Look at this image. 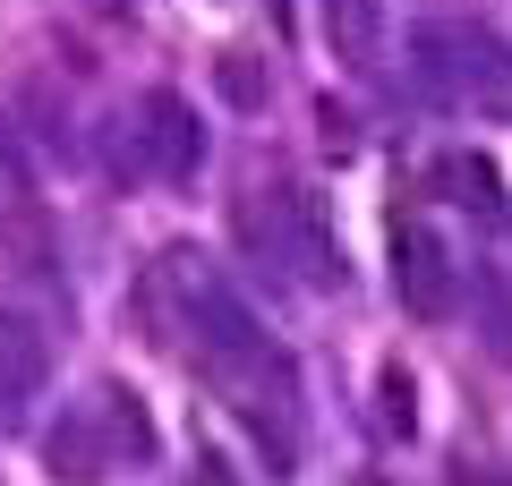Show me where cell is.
Masks as SVG:
<instances>
[{
    "mask_svg": "<svg viewBox=\"0 0 512 486\" xmlns=\"http://www.w3.org/2000/svg\"><path fill=\"white\" fill-rule=\"evenodd\" d=\"M393 299H402L419 324L453 316V299H461L453 248H444V239L427 231V222H393Z\"/></svg>",
    "mask_w": 512,
    "mask_h": 486,
    "instance_id": "6da1fadb",
    "label": "cell"
},
{
    "mask_svg": "<svg viewBox=\"0 0 512 486\" xmlns=\"http://www.w3.org/2000/svg\"><path fill=\"white\" fill-rule=\"evenodd\" d=\"M282 256L299 265V282H316V290H342V231H333V214H325V197L316 188H282Z\"/></svg>",
    "mask_w": 512,
    "mask_h": 486,
    "instance_id": "7a4b0ae2",
    "label": "cell"
},
{
    "mask_svg": "<svg viewBox=\"0 0 512 486\" xmlns=\"http://www.w3.org/2000/svg\"><path fill=\"white\" fill-rule=\"evenodd\" d=\"M137 154H146V171L154 180H197V162H205V128H197V111L180 103V94H146L137 103Z\"/></svg>",
    "mask_w": 512,
    "mask_h": 486,
    "instance_id": "3957f363",
    "label": "cell"
},
{
    "mask_svg": "<svg viewBox=\"0 0 512 486\" xmlns=\"http://www.w3.org/2000/svg\"><path fill=\"white\" fill-rule=\"evenodd\" d=\"M444 43H453V94L487 120H512V43L487 35V26H461Z\"/></svg>",
    "mask_w": 512,
    "mask_h": 486,
    "instance_id": "277c9868",
    "label": "cell"
},
{
    "mask_svg": "<svg viewBox=\"0 0 512 486\" xmlns=\"http://www.w3.org/2000/svg\"><path fill=\"white\" fill-rule=\"evenodd\" d=\"M316 18H325V43H333V60L342 69H376V52H384V0H316Z\"/></svg>",
    "mask_w": 512,
    "mask_h": 486,
    "instance_id": "5b68a950",
    "label": "cell"
},
{
    "mask_svg": "<svg viewBox=\"0 0 512 486\" xmlns=\"http://www.w3.org/2000/svg\"><path fill=\"white\" fill-rule=\"evenodd\" d=\"M43 367H52V350H43V333L26 316H0V410H18V401L43 393Z\"/></svg>",
    "mask_w": 512,
    "mask_h": 486,
    "instance_id": "8992f818",
    "label": "cell"
},
{
    "mask_svg": "<svg viewBox=\"0 0 512 486\" xmlns=\"http://www.w3.org/2000/svg\"><path fill=\"white\" fill-rule=\"evenodd\" d=\"M86 410H94V427H103L111 461H154V418H146V401L128 393V384H103Z\"/></svg>",
    "mask_w": 512,
    "mask_h": 486,
    "instance_id": "52a82bcc",
    "label": "cell"
},
{
    "mask_svg": "<svg viewBox=\"0 0 512 486\" xmlns=\"http://www.w3.org/2000/svg\"><path fill=\"white\" fill-rule=\"evenodd\" d=\"M52 469H60V478H94V469H111V444H103V427H94V410H69L52 427Z\"/></svg>",
    "mask_w": 512,
    "mask_h": 486,
    "instance_id": "ba28073f",
    "label": "cell"
},
{
    "mask_svg": "<svg viewBox=\"0 0 512 486\" xmlns=\"http://www.w3.org/2000/svg\"><path fill=\"white\" fill-rule=\"evenodd\" d=\"M444 188H453L470 214H495V205H504V188H495V162H487V154H453V162H444Z\"/></svg>",
    "mask_w": 512,
    "mask_h": 486,
    "instance_id": "9c48e42d",
    "label": "cell"
},
{
    "mask_svg": "<svg viewBox=\"0 0 512 486\" xmlns=\"http://www.w3.org/2000/svg\"><path fill=\"white\" fill-rule=\"evenodd\" d=\"M0 239H9V256H18V273H52V231H43L35 205H9Z\"/></svg>",
    "mask_w": 512,
    "mask_h": 486,
    "instance_id": "30bf717a",
    "label": "cell"
},
{
    "mask_svg": "<svg viewBox=\"0 0 512 486\" xmlns=\"http://www.w3.org/2000/svg\"><path fill=\"white\" fill-rule=\"evenodd\" d=\"M214 86H222L231 111H265V60H256V52H222L214 60Z\"/></svg>",
    "mask_w": 512,
    "mask_h": 486,
    "instance_id": "8fae6325",
    "label": "cell"
},
{
    "mask_svg": "<svg viewBox=\"0 0 512 486\" xmlns=\"http://www.w3.org/2000/svg\"><path fill=\"white\" fill-rule=\"evenodd\" d=\"M376 393H384V427H393V435H410V427H419V410H410V376H402V367H384V376H376Z\"/></svg>",
    "mask_w": 512,
    "mask_h": 486,
    "instance_id": "7c38bea8",
    "label": "cell"
},
{
    "mask_svg": "<svg viewBox=\"0 0 512 486\" xmlns=\"http://www.w3.org/2000/svg\"><path fill=\"white\" fill-rule=\"evenodd\" d=\"M453 486H512V478H504V469H461Z\"/></svg>",
    "mask_w": 512,
    "mask_h": 486,
    "instance_id": "4fadbf2b",
    "label": "cell"
},
{
    "mask_svg": "<svg viewBox=\"0 0 512 486\" xmlns=\"http://www.w3.org/2000/svg\"><path fill=\"white\" fill-rule=\"evenodd\" d=\"M197 486H231V469H222V461H197Z\"/></svg>",
    "mask_w": 512,
    "mask_h": 486,
    "instance_id": "5bb4252c",
    "label": "cell"
},
{
    "mask_svg": "<svg viewBox=\"0 0 512 486\" xmlns=\"http://www.w3.org/2000/svg\"><path fill=\"white\" fill-rule=\"evenodd\" d=\"M94 9H128V0H94Z\"/></svg>",
    "mask_w": 512,
    "mask_h": 486,
    "instance_id": "9a60e30c",
    "label": "cell"
},
{
    "mask_svg": "<svg viewBox=\"0 0 512 486\" xmlns=\"http://www.w3.org/2000/svg\"><path fill=\"white\" fill-rule=\"evenodd\" d=\"M359 486H384V478H359Z\"/></svg>",
    "mask_w": 512,
    "mask_h": 486,
    "instance_id": "2e32d148",
    "label": "cell"
}]
</instances>
